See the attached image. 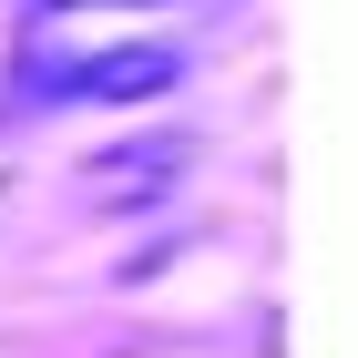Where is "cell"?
Masks as SVG:
<instances>
[{"mask_svg": "<svg viewBox=\"0 0 358 358\" xmlns=\"http://www.w3.org/2000/svg\"><path fill=\"white\" fill-rule=\"evenodd\" d=\"M185 72V52H164V41H134V52H92V62H72L62 72V103H154V92Z\"/></svg>", "mask_w": 358, "mask_h": 358, "instance_id": "1", "label": "cell"}]
</instances>
